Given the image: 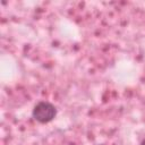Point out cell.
Returning <instances> with one entry per match:
<instances>
[{
	"label": "cell",
	"mask_w": 145,
	"mask_h": 145,
	"mask_svg": "<svg viewBox=\"0 0 145 145\" xmlns=\"http://www.w3.org/2000/svg\"><path fill=\"white\" fill-rule=\"evenodd\" d=\"M140 145H145V139H144V140L142 142V144H140Z\"/></svg>",
	"instance_id": "2"
},
{
	"label": "cell",
	"mask_w": 145,
	"mask_h": 145,
	"mask_svg": "<svg viewBox=\"0 0 145 145\" xmlns=\"http://www.w3.org/2000/svg\"><path fill=\"white\" fill-rule=\"evenodd\" d=\"M32 114L36 121L41 123H46V122H50L56 117L57 109L52 103L48 101H40L34 105Z\"/></svg>",
	"instance_id": "1"
}]
</instances>
